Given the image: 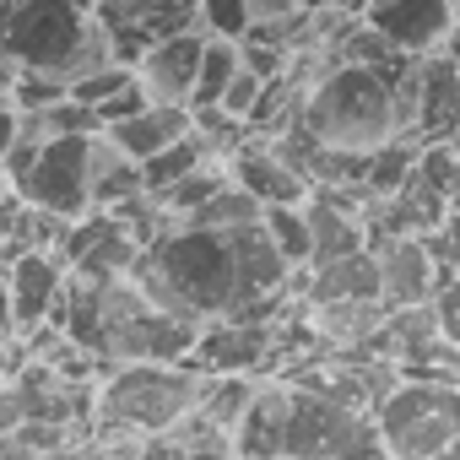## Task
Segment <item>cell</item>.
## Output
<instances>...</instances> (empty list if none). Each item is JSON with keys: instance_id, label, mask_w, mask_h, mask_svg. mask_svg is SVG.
<instances>
[{"instance_id": "1", "label": "cell", "mask_w": 460, "mask_h": 460, "mask_svg": "<svg viewBox=\"0 0 460 460\" xmlns=\"http://www.w3.org/2000/svg\"><path fill=\"white\" fill-rule=\"evenodd\" d=\"M234 460H379L368 417L320 390L261 374L250 411L234 428Z\"/></svg>"}, {"instance_id": "2", "label": "cell", "mask_w": 460, "mask_h": 460, "mask_svg": "<svg viewBox=\"0 0 460 460\" xmlns=\"http://www.w3.org/2000/svg\"><path fill=\"white\" fill-rule=\"evenodd\" d=\"M0 55L17 71H49L71 87L114 66V28L93 0H0Z\"/></svg>"}, {"instance_id": "3", "label": "cell", "mask_w": 460, "mask_h": 460, "mask_svg": "<svg viewBox=\"0 0 460 460\" xmlns=\"http://www.w3.org/2000/svg\"><path fill=\"white\" fill-rule=\"evenodd\" d=\"M406 66V60H401ZM395 66V71H401ZM395 71H374V66H331L304 98L293 125L325 152V157H368L385 141L401 136V114H395Z\"/></svg>"}, {"instance_id": "4", "label": "cell", "mask_w": 460, "mask_h": 460, "mask_svg": "<svg viewBox=\"0 0 460 460\" xmlns=\"http://www.w3.org/2000/svg\"><path fill=\"white\" fill-rule=\"evenodd\" d=\"M206 374L190 363H114L93 385V438H157L200 406Z\"/></svg>"}, {"instance_id": "5", "label": "cell", "mask_w": 460, "mask_h": 460, "mask_svg": "<svg viewBox=\"0 0 460 460\" xmlns=\"http://www.w3.org/2000/svg\"><path fill=\"white\" fill-rule=\"evenodd\" d=\"M368 428L379 460H433L460 438V390L455 379L401 374V385L368 411Z\"/></svg>"}, {"instance_id": "6", "label": "cell", "mask_w": 460, "mask_h": 460, "mask_svg": "<svg viewBox=\"0 0 460 460\" xmlns=\"http://www.w3.org/2000/svg\"><path fill=\"white\" fill-rule=\"evenodd\" d=\"M22 206L44 211V217H60V222H76L87 217V136H55L39 146V157L28 163V173L17 184H6Z\"/></svg>"}, {"instance_id": "7", "label": "cell", "mask_w": 460, "mask_h": 460, "mask_svg": "<svg viewBox=\"0 0 460 460\" xmlns=\"http://www.w3.org/2000/svg\"><path fill=\"white\" fill-rule=\"evenodd\" d=\"M298 314L277 320V325H261V320H206L195 331V347H190V368L195 374H250L261 379L277 358H282V341H288V325Z\"/></svg>"}, {"instance_id": "8", "label": "cell", "mask_w": 460, "mask_h": 460, "mask_svg": "<svg viewBox=\"0 0 460 460\" xmlns=\"http://www.w3.org/2000/svg\"><path fill=\"white\" fill-rule=\"evenodd\" d=\"M363 28H374L395 55L422 60L455 44V0H363Z\"/></svg>"}, {"instance_id": "9", "label": "cell", "mask_w": 460, "mask_h": 460, "mask_svg": "<svg viewBox=\"0 0 460 460\" xmlns=\"http://www.w3.org/2000/svg\"><path fill=\"white\" fill-rule=\"evenodd\" d=\"M200 44L206 33L190 22V28H168V33H152L136 60H130V76H136V93L146 103H168V109H184L190 103V87H195V66H200Z\"/></svg>"}, {"instance_id": "10", "label": "cell", "mask_w": 460, "mask_h": 460, "mask_svg": "<svg viewBox=\"0 0 460 460\" xmlns=\"http://www.w3.org/2000/svg\"><path fill=\"white\" fill-rule=\"evenodd\" d=\"M368 255H374V298L385 314L417 309L433 298V288L455 282V266H438L428 255V239H379Z\"/></svg>"}, {"instance_id": "11", "label": "cell", "mask_w": 460, "mask_h": 460, "mask_svg": "<svg viewBox=\"0 0 460 460\" xmlns=\"http://www.w3.org/2000/svg\"><path fill=\"white\" fill-rule=\"evenodd\" d=\"M0 282H6V304H12V325L17 336H28L33 325H44L60 304V288H66V261L55 250H22L6 271H0Z\"/></svg>"}, {"instance_id": "12", "label": "cell", "mask_w": 460, "mask_h": 460, "mask_svg": "<svg viewBox=\"0 0 460 460\" xmlns=\"http://www.w3.org/2000/svg\"><path fill=\"white\" fill-rule=\"evenodd\" d=\"M227 179H234L261 211L266 206H304V195H309V179L293 173L266 141H244L234 157H227Z\"/></svg>"}, {"instance_id": "13", "label": "cell", "mask_w": 460, "mask_h": 460, "mask_svg": "<svg viewBox=\"0 0 460 460\" xmlns=\"http://www.w3.org/2000/svg\"><path fill=\"white\" fill-rule=\"evenodd\" d=\"M98 136H103L125 163H146L152 152H163V146H173L179 136H190V109L141 103L136 114H125V119H114V125H103Z\"/></svg>"}, {"instance_id": "14", "label": "cell", "mask_w": 460, "mask_h": 460, "mask_svg": "<svg viewBox=\"0 0 460 460\" xmlns=\"http://www.w3.org/2000/svg\"><path fill=\"white\" fill-rule=\"evenodd\" d=\"M304 227H309V266H325V261H341V255H358L368 250V234H363V217L325 200L320 190L304 195Z\"/></svg>"}, {"instance_id": "15", "label": "cell", "mask_w": 460, "mask_h": 460, "mask_svg": "<svg viewBox=\"0 0 460 460\" xmlns=\"http://www.w3.org/2000/svg\"><path fill=\"white\" fill-rule=\"evenodd\" d=\"M309 304H379V298H374V255L358 250V255L309 266L298 309H309Z\"/></svg>"}, {"instance_id": "16", "label": "cell", "mask_w": 460, "mask_h": 460, "mask_svg": "<svg viewBox=\"0 0 460 460\" xmlns=\"http://www.w3.org/2000/svg\"><path fill=\"white\" fill-rule=\"evenodd\" d=\"M261 222V206L234 184V179H227L211 200H200L195 206V217H184L179 227H206V234H239V227H255Z\"/></svg>"}, {"instance_id": "17", "label": "cell", "mask_w": 460, "mask_h": 460, "mask_svg": "<svg viewBox=\"0 0 460 460\" xmlns=\"http://www.w3.org/2000/svg\"><path fill=\"white\" fill-rule=\"evenodd\" d=\"M234 71H239V44L234 39H206L200 44V66H195V87H190V114L195 109H217V98H222V87L234 82Z\"/></svg>"}, {"instance_id": "18", "label": "cell", "mask_w": 460, "mask_h": 460, "mask_svg": "<svg viewBox=\"0 0 460 460\" xmlns=\"http://www.w3.org/2000/svg\"><path fill=\"white\" fill-rule=\"evenodd\" d=\"M206 157H200V146H195V136H179L173 146H163V152H152L146 163H136V173H141V195L146 200H157L163 190H173L184 173H195Z\"/></svg>"}, {"instance_id": "19", "label": "cell", "mask_w": 460, "mask_h": 460, "mask_svg": "<svg viewBox=\"0 0 460 460\" xmlns=\"http://www.w3.org/2000/svg\"><path fill=\"white\" fill-rule=\"evenodd\" d=\"M261 234H266V244L277 250V261L288 271L309 266V227H304V211L298 206H266L261 211Z\"/></svg>"}, {"instance_id": "20", "label": "cell", "mask_w": 460, "mask_h": 460, "mask_svg": "<svg viewBox=\"0 0 460 460\" xmlns=\"http://www.w3.org/2000/svg\"><path fill=\"white\" fill-rule=\"evenodd\" d=\"M190 136H195V146H200L206 163H227L250 141V125L234 119V114H222V109H195L190 114Z\"/></svg>"}, {"instance_id": "21", "label": "cell", "mask_w": 460, "mask_h": 460, "mask_svg": "<svg viewBox=\"0 0 460 460\" xmlns=\"http://www.w3.org/2000/svg\"><path fill=\"white\" fill-rule=\"evenodd\" d=\"M195 28L206 39H244L250 33V12H244V0H195Z\"/></svg>"}, {"instance_id": "22", "label": "cell", "mask_w": 460, "mask_h": 460, "mask_svg": "<svg viewBox=\"0 0 460 460\" xmlns=\"http://www.w3.org/2000/svg\"><path fill=\"white\" fill-rule=\"evenodd\" d=\"M163 6H173V0H93V12L114 28V33H125V28H136V22H146L152 12H163Z\"/></svg>"}, {"instance_id": "23", "label": "cell", "mask_w": 460, "mask_h": 460, "mask_svg": "<svg viewBox=\"0 0 460 460\" xmlns=\"http://www.w3.org/2000/svg\"><path fill=\"white\" fill-rule=\"evenodd\" d=\"M261 87H266V82H261V76H250V71L239 66V71H234V82H227V87H222V98H217V109H222V114H234V119H250V109H255V98H261Z\"/></svg>"}, {"instance_id": "24", "label": "cell", "mask_w": 460, "mask_h": 460, "mask_svg": "<svg viewBox=\"0 0 460 460\" xmlns=\"http://www.w3.org/2000/svg\"><path fill=\"white\" fill-rule=\"evenodd\" d=\"M22 428V395L12 385H0V438H12Z\"/></svg>"}, {"instance_id": "25", "label": "cell", "mask_w": 460, "mask_h": 460, "mask_svg": "<svg viewBox=\"0 0 460 460\" xmlns=\"http://www.w3.org/2000/svg\"><path fill=\"white\" fill-rule=\"evenodd\" d=\"M28 358H22V341H6V347H0V385H12V374L22 368Z\"/></svg>"}, {"instance_id": "26", "label": "cell", "mask_w": 460, "mask_h": 460, "mask_svg": "<svg viewBox=\"0 0 460 460\" xmlns=\"http://www.w3.org/2000/svg\"><path fill=\"white\" fill-rule=\"evenodd\" d=\"M12 141H17V109L0 98V157H6V146H12Z\"/></svg>"}, {"instance_id": "27", "label": "cell", "mask_w": 460, "mask_h": 460, "mask_svg": "<svg viewBox=\"0 0 460 460\" xmlns=\"http://www.w3.org/2000/svg\"><path fill=\"white\" fill-rule=\"evenodd\" d=\"M17 341V325H12V304H6V282H0V347Z\"/></svg>"}, {"instance_id": "28", "label": "cell", "mask_w": 460, "mask_h": 460, "mask_svg": "<svg viewBox=\"0 0 460 460\" xmlns=\"http://www.w3.org/2000/svg\"><path fill=\"white\" fill-rule=\"evenodd\" d=\"M304 6H325V0H304Z\"/></svg>"}, {"instance_id": "29", "label": "cell", "mask_w": 460, "mask_h": 460, "mask_svg": "<svg viewBox=\"0 0 460 460\" xmlns=\"http://www.w3.org/2000/svg\"><path fill=\"white\" fill-rule=\"evenodd\" d=\"M0 190H6V184H0Z\"/></svg>"}]
</instances>
